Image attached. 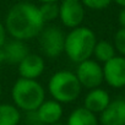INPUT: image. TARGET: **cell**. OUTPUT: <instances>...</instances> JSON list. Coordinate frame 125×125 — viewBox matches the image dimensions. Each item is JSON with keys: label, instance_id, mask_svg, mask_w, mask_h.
Here are the masks:
<instances>
[{"label": "cell", "instance_id": "cell-10", "mask_svg": "<svg viewBox=\"0 0 125 125\" xmlns=\"http://www.w3.org/2000/svg\"><path fill=\"white\" fill-rule=\"evenodd\" d=\"M36 116L41 125H53L60 121L64 114L62 104L56 102L55 99H44L42 104L34 110Z\"/></svg>", "mask_w": 125, "mask_h": 125}, {"label": "cell", "instance_id": "cell-14", "mask_svg": "<svg viewBox=\"0 0 125 125\" xmlns=\"http://www.w3.org/2000/svg\"><path fill=\"white\" fill-rule=\"evenodd\" d=\"M65 125H99L97 114L90 112L83 105L75 108L68 116Z\"/></svg>", "mask_w": 125, "mask_h": 125}, {"label": "cell", "instance_id": "cell-13", "mask_svg": "<svg viewBox=\"0 0 125 125\" xmlns=\"http://www.w3.org/2000/svg\"><path fill=\"white\" fill-rule=\"evenodd\" d=\"M1 52L4 54L5 62H9V64H12V65H17L30 53V49H28L26 42L11 38V41L5 42V44L1 48Z\"/></svg>", "mask_w": 125, "mask_h": 125}, {"label": "cell", "instance_id": "cell-7", "mask_svg": "<svg viewBox=\"0 0 125 125\" xmlns=\"http://www.w3.org/2000/svg\"><path fill=\"white\" fill-rule=\"evenodd\" d=\"M86 8L81 0H60L59 1V20L61 25L73 30L82 26L85 20Z\"/></svg>", "mask_w": 125, "mask_h": 125}, {"label": "cell", "instance_id": "cell-20", "mask_svg": "<svg viewBox=\"0 0 125 125\" xmlns=\"http://www.w3.org/2000/svg\"><path fill=\"white\" fill-rule=\"evenodd\" d=\"M8 39V33H6V30H5V26H4V22L0 21V49L3 48V45L5 44Z\"/></svg>", "mask_w": 125, "mask_h": 125}, {"label": "cell", "instance_id": "cell-12", "mask_svg": "<svg viewBox=\"0 0 125 125\" xmlns=\"http://www.w3.org/2000/svg\"><path fill=\"white\" fill-rule=\"evenodd\" d=\"M110 101V96L104 88L96 87L88 90V92L86 93L83 98V107L94 114H99L105 109Z\"/></svg>", "mask_w": 125, "mask_h": 125}, {"label": "cell", "instance_id": "cell-11", "mask_svg": "<svg viewBox=\"0 0 125 125\" xmlns=\"http://www.w3.org/2000/svg\"><path fill=\"white\" fill-rule=\"evenodd\" d=\"M98 115L99 125H125V99H112Z\"/></svg>", "mask_w": 125, "mask_h": 125}, {"label": "cell", "instance_id": "cell-27", "mask_svg": "<svg viewBox=\"0 0 125 125\" xmlns=\"http://www.w3.org/2000/svg\"><path fill=\"white\" fill-rule=\"evenodd\" d=\"M124 99H125V87H124V97H123Z\"/></svg>", "mask_w": 125, "mask_h": 125}, {"label": "cell", "instance_id": "cell-24", "mask_svg": "<svg viewBox=\"0 0 125 125\" xmlns=\"http://www.w3.org/2000/svg\"><path fill=\"white\" fill-rule=\"evenodd\" d=\"M4 62H5V60H4V54H3L1 49H0V66H1Z\"/></svg>", "mask_w": 125, "mask_h": 125}, {"label": "cell", "instance_id": "cell-21", "mask_svg": "<svg viewBox=\"0 0 125 125\" xmlns=\"http://www.w3.org/2000/svg\"><path fill=\"white\" fill-rule=\"evenodd\" d=\"M118 23L120 27L125 28V8H121V10L118 14Z\"/></svg>", "mask_w": 125, "mask_h": 125}, {"label": "cell", "instance_id": "cell-16", "mask_svg": "<svg viewBox=\"0 0 125 125\" xmlns=\"http://www.w3.org/2000/svg\"><path fill=\"white\" fill-rule=\"evenodd\" d=\"M115 55H116V52H115V48H114L112 42H108V41H104V39L96 42L92 56L94 58L96 61L99 62V64L101 62L104 64V62H107L108 60H110Z\"/></svg>", "mask_w": 125, "mask_h": 125}, {"label": "cell", "instance_id": "cell-26", "mask_svg": "<svg viewBox=\"0 0 125 125\" xmlns=\"http://www.w3.org/2000/svg\"><path fill=\"white\" fill-rule=\"evenodd\" d=\"M53 125H65V124H61V123H56V124H53Z\"/></svg>", "mask_w": 125, "mask_h": 125}, {"label": "cell", "instance_id": "cell-1", "mask_svg": "<svg viewBox=\"0 0 125 125\" xmlns=\"http://www.w3.org/2000/svg\"><path fill=\"white\" fill-rule=\"evenodd\" d=\"M4 26L8 36L12 39L27 42L38 37L45 22L41 16L38 5L28 1H20L8 10Z\"/></svg>", "mask_w": 125, "mask_h": 125}, {"label": "cell", "instance_id": "cell-5", "mask_svg": "<svg viewBox=\"0 0 125 125\" xmlns=\"http://www.w3.org/2000/svg\"><path fill=\"white\" fill-rule=\"evenodd\" d=\"M38 43L44 56L55 59L64 53L65 33L58 26H44L38 34Z\"/></svg>", "mask_w": 125, "mask_h": 125}, {"label": "cell", "instance_id": "cell-19", "mask_svg": "<svg viewBox=\"0 0 125 125\" xmlns=\"http://www.w3.org/2000/svg\"><path fill=\"white\" fill-rule=\"evenodd\" d=\"M113 0H81L86 9L90 10H103L112 4Z\"/></svg>", "mask_w": 125, "mask_h": 125}, {"label": "cell", "instance_id": "cell-6", "mask_svg": "<svg viewBox=\"0 0 125 125\" xmlns=\"http://www.w3.org/2000/svg\"><path fill=\"white\" fill-rule=\"evenodd\" d=\"M76 70L74 71L82 88L92 90L101 87L104 82L103 80V68L94 59H87L76 64Z\"/></svg>", "mask_w": 125, "mask_h": 125}, {"label": "cell", "instance_id": "cell-25", "mask_svg": "<svg viewBox=\"0 0 125 125\" xmlns=\"http://www.w3.org/2000/svg\"><path fill=\"white\" fill-rule=\"evenodd\" d=\"M1 94H3V86L0 83V98H1Z\"/></svg>", "mask_w": 125, "mask_h": 125}, {"label": "cell", "instance_id": "cell-3", "mask_svg": "<svg viewBox=\"0 0 125 125\" xmlns=\"http://www.w3.org/2000/svg\"><path fill=\"white\" fill-rule=\"evenodd\" d=\"M12 104L20 110L30 113L37 110V108L45 99V88L38 80L17 79L11 87Z\"/></svg>", "mask_w": 125, "mask_h": 125}, {"label": "cell", "instance_id": "cell-8", "mask_svg": "<svg viewBox=\"0 0 125 125\" xmlns=\"http://www.w3.org/2000/svg\"><path fill=\"white\" fill-rule=\"evenodd\" d=\"M103 80L112 88L125 87V56L115 55L103 64Z\"/></svg>", "mask_w": 125, "mask_h": 125}, {"label": "cell", "instance_id": "cell-15", "mask_svg": "<svg viewBox=\"0 0 125 125\" xmlns=\"http://www.w3.org/2000/svg\"><path fill=\"white\" fill-rule=\"evenodd\" d=\"M21 110L12 103H0V125H19Z\"/></svg>", "mask_w": 125, "mask_h": 125}, {"label": "cell", "instance_id": "cell-17", "mask_svg": "<svg viewBox=\"0 0 125 125\" xmlns=\"http://www.w3.org/2000/svg\"><path fill=\"white\" fill-rule=\"evenodd\" d=\"M38 9L45 25L59 19V3H41Z\"/></svg>", "mask_w": 125, "mask_h": 125}, {"label": "cell", "instance_id": "cell-18", "mask_svg": "<svg viewBox=\"0 0 125 125\" xmlns=\"http://www.w3.org/2000/svg\"><path fill=\"white\" fill-rule=\"evenodd\" d=\"M113 45L115 48V52L119 53V55L125 56V28L120 27L113 38Z\"/></svg>", "mask_w": 125, "mask_h": 125}, {"label": "cell", "instance_id": "cell-2", "mask_svg": "<svg viewBox=\"0 0 125 125\" xmlns=\"http://www.w3.org/2000/svg\"><path fill=\"white\" fill-rule=\"evenodd\" d=\"M97 42L96 33L86 26H79L65 34L64 53L75 64L92 58Z\"/></svg>", "mask_w": 125, "mask_h": 125}, {"label": "cell", "instance_id": "cell-9", "mask_svg": "<svg viewBox=\"0 0 125 125\" xmlns=\"http://www.w3.org/2000/svg\"><path fill=\"white\" fill-rule=\"evenodd\" d=\"M45 70V60L42 55L28 53L19 64H17V71L20 77L22 79H31V80H38L43 75Z\"/></svg>", "mask_w": 125, "mask_h": 125}, {"label": "cell", "instance_id": "cell-23", "mask_svg": "<svg viewBox=\"0 0 125 125\" xmlns=\"http://www.w3.org/2000/svg\"><path fill=\"white\" fill-rule=\"evenodd\" d=\"M60 0H38V3H59Z\"/></svg>", "mask_w": 125, "mask_h": 125}, {"label": "cell", "instance_id": "cell-22", "mask_svg": "<svg viewBox=\"0 0 125 125\" xmlns=\"http://www.w3.org/2000/svg\"><path fill=\"white\" fill-rule=\"evenodd\" d=\"M113 1L120 8H125V0H113Z\"/></svg>", "mask_w": 125, "mask_h": 125}, {"label": "cell", "instance_id": "cell-4", "mask_svg": "<svg viewBox=\"0 0 125 125\" xmlns=\"http://www.w3.org/2000/svg\"><path fill=\"white\" fill-rule=\"evenodd\" d=\"M48 93L49 96L61 104L75 102L82 91L74 71L58 70L48 80Z\"/></svg>", "mask_w": 125, "mask_h": 125}]
</instances>
